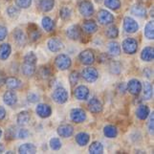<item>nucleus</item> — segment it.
<instances>
[{
	"mask_svg": "<svg viewBox=\"0 0 154 154\" xmlns=\"http://www.w3.org/2000/svg\"><path fill=\"white\" fill-rule=\"evenodd\" d=\"M144 75L147 78V79H151L153 76V71L149 67H146L144 69Z\"/></svg>",
	"mask_w": 154,
	"mask_h": 154,
	"instance_id": "5fc2aeb1",
	"label": "nucleus"
},
{
	"mask_svg": "<svg viewBox=\"0 0 154 154\" xmlns=\"http://www.w3.org/2000/svg\"><path fill=\"white\" fill-rule=\"evenodd\" d=\"M103 134L108 139H113L118 136V129L115 125H107L103 127Z\"/></svg>",
	"mask_w": 154,
	"mask_h": 154,
	"instance_id": "c85d7f7f",
	"label": "nucleus"
},
{
	"mask_svg": "<svg viewBox=\"0 0 154 154\" xmlns=\"http://www.w3.org/2000/svg\"><path fill=\"white\" fill-rule=\"evenodd\" d=\"M57 134L62 138H70L74 134V127L69 124H62L57 127Z\"/></svg>",
	"mask_w": 154,
	"mask_h": 154,
	"instance_id": "dca6fc26",
	"label": "nucleus"
},
{
	"mask_svg": "<svg viewBox=\"0 0 154 154\" xmlns=\"http://www.w3.org/2000/svg\"><path fill=\"white\" fill-rule=\"evenodd\" d=\"M97 18L100 24L102 25H110L114 22V15L110 12L106 10H100L99 11Z\"/></svg>",
	"mask_w": 154,
	"mask_h": 154,
	"instance_id": "423d86ee",
	"label": "nucleus"
},
{
	"mask_svg": "<svg viewBox=\"0 0 154 154\" xmlns=\"http://www.w3.org/2000/svg\"><path fill=\"white\" fill-rule=\"evenodd\" d=\"M109 71L113 75H120L122 72V64L119 61H112L109 64Z\"/></svg>",
	"mask_w": 154,
	"mask_h": 154,
	"instance_id": "4c0bfd02",
	"label": "nucleus"
},
{
	"mask_svg": "<svg viewBox=\"0 0 154 154\" xmlns=\"http://www.w3.org/2000/svg\"><path fill=\"white\" fill-rule=\"evenodd\" d=\"M82 78L87 82H95L99 78V72L96 68L88 66L86 68H84L82 72Z\"/></svg>",
	"mask_w": 154,
	"mask_h": 154,
	"instance_id": "7ed1b4c3",
	"label": "nucleus"
},
{
	"mask_svg": "<svg viewBox=\"0 0 154 154\" xmlns=\"http://www.w3.org/2000/svg\"><path fill=\"white\" fill-rule=\"evenodd\" d=\"M145 36L149 40H152L154 38V26H153V21H148L146 23L145 30H144Z\"/></svg>",
	"mask_w": 154,
	"mask_h": 154,
	"instance_id": "c9c22d12",
	"label": "nucleus"
},
{
	"mask_svg": "<svg viewBox=\"0 0 154 154\" xmlns=\"http://www.w3.org/2000/svg\"><path fill=\"white\" fill-rule=\"evenodd\" d=\"M52 98L54 100V102L58 103V104H63L65 103L68 99H69V94L66 91V89H64L61 86H58L56 88L52 94Z\"/></svg>",
	"mask_w": 154,
	"mask_h": 154,
	"instance_id": "f03ea898",
	"label": "nucleus"
},
{
	"mask_svg": "<svg viewBox=\"0 0 154 154\" xmlns=\"http://www.w3.org/2000/svg\"><path fill=\"white\" fill-rule=\"evenodd\" d=\"M39 9L44 13H48L55 7V0H39L38 1Z\"/></svg>",
	"mask_w": 154,
	"mask_h": 154,
	"instance_id": "a878e982",
	"label": "nucleus"
},
{
	"mask_svg": "<svg viewBox=\"0 0 154 154\" xmlns=\"http://www.w3.org/2000/svg\"><path fill=\"white\" fill-rule=\"evenodd\" d=\"M55 64L57 68L60 71H65L67 69H69L72 65V60L71 57L68 55L65 54H60L57 55V57L55 60Z\"/></svg>",
	"mask_w": 154,
	"mask_h": 154,
	"instance_id": "f257e3e1",
	"label": "nucleus"
},
{
	"mask_svg": "<svg viewBox=\"0 0 154 154\" xmlns=\"http://www.w3.org/2000/svg\"><path fill=\"white\" fill-rule=\"evenodd\" d=\"M143 92H144V98L145 100H150L153 96V87L150 82H146L144 85H142Z\"/></svg>",
	"mask_w": 154,
	"mask_h": 154,
	"instance_id": "72a5a7b5",
	"label": "nucleus"
},
{
	"mask_svg": "<svg viewBox=\"0 0 154 154\" xmlns=\"http://www.w3.org/2000/svg\"><path fill=\"white\" fill-rule=\"evenodd\" d=\"M76 143L79 146H85L90 141V136L86 132H79L75 137Z\"/></svg>",
	"mask_w": 154,
	"mask_h": 154,
	"instance_id": "393cba45",
	"label": "nucleus"
},
{
	"mask_svg": "<svg viewBox=\"0 0 154 154\" xmlns=\"http://www.w3.org/2000/svg\"><path fill=\"white\" fill-rule=\"evenodd\" d=\"M79 74L77 71H73L70 76H69V82H70V84L72 86L76 85V84L79 82Z\"/></svg>",
	"mask_w": 154,
	"mask_h": 154,
	"instance_id": "49530a36",
	"label": "nucleus"
},
{
	"mask_svg": "<svg viewBox=\"0 0 154 154\" xmlns=\"http://www.w3.org/2000/svg\"><path fill=\"white\" fill-rule=\"evenodd\" d=\"M36 152V147L32 143H26L18 147V153L20 154H35Z\"/></svg>",
	"mask_w": 154,
	"mask_h": 154,
	"instance_id": "b1692460",
	"label": "nucleus"
},
{
	"mask_svg": "<svg viewBox=\"0 0 154 154\" xmlns=\"http://www.w3.org/2000/svg\"><path fill=\"white\" fill-rule=\"evenodd\" d=\"M30 120H31V115L28 111H21L17 114V125L20 126H24V125H27L30 123Z\"/></svg>",
	"mask_w": 154,
	"mask_h": 154,
	"instance_id": "5701e85b",
	"label": "nucleus"
},
{
	"mask_svg": "<svg viewBox=\"0 0 154 154\" xmlns=\"http://www.w3.org/2000/svg\"><path fill=\"white\" fill-rule=\"evenodd\" d=\"M38 74L39 78L42 79H49V78L51 77V75H52L50 68L46 67V66H41V67L38 69Z\"/></svg>",
	"mask_w": 154,
	"mask_h": 154,
	"instance_id": "a19ab883",
	"label": "nucleus"
},
{
	"mask_svg": "<svg viewBox=\"0 0 154 154\" xmlns=\"http://www.w3.org/2000/svg\"><path fill=\"white\" fill-rule=\"evenodd\" d=\"M126 91L133 96H138L142 91V82L137 79H132L126 84Z\"/></svg>",
	"mask_w": 154,
	"mask_h": 154,
	"instance_id": "6e6552de",
	"label": "nucleus"
},
{
	"mask_svg": "<svg viewBox=\"0 0 154 154\" xmlns=\"http://www.w3.org/2000/svg\"><path fill=\"white\" fill-rule=\"evenodd\" d=\"M141 58L142 60L149 62L154 60V49L151 46H146L142 50L141 53Z\"/></svg>",
	"mask_w": 154,
	"mask_h": 154,
	"instance_id": "4be33fe9",
	"label": "nucleus"
},
{
	"mask_svg": "<svg viewBox=\"0 0 154 154\" xmlns=\"http://www.w3.org/2000/svg\"><path fill=\"white\" fill-rule=\"evenodd\" d=\"M36 61H38V57H36L34 52H28L27 54L24 56V62L32 63V64H36Z\"/></svg>",
	"mask_w": 154,
	"mask_h": 154,
	"instance_id": "37998d69",
	"label": "nucleus"
},
{
	"mask_svg": "<svg viewBox=\"0 0 154 154\" xmlns=\"http://www.w3.org/2000/svg\"><path fill=\"white\" fill-rule=\"evenodd\" d=\"M5 117H6V110L3 106H0V121L4 120Z\"/></svg>",
	"mask_w": 154,
	"mask_h": 154,
	"instance_id": "4d7b16f0",
	"label": "nucleus"
},
{
	"mask_svg": "<svg viewBox=\"0 0 154 154\" xmlns=\"http://www.w3.org/2000/svg\"><path fill=\"white\" fill-rule=\"evenodd\" d=\"M2 133H3V132H2V129L0 128V138H1V136H2Z\"/></svg>",
	"mask_w": 154,
	"mask_h": 154,
	"instance_id": "bf43d9fd",
	"label": "nucleus"
},
{
	"mask_svg": "<svg viewBox=\"0 0 154 154\" xmlns=\"http://www.w3.org/2000/svg\"><path fill=\"white\" fill-rule=\"evenodd\" d=\"M4 152V146L3 144H0V153H3Z\"/></svg>",
	"mask_w": 154,
	"mask_h": 154,
	"instance_id": "13d9d810",
	"label": "nucleus"
},
{
	"mask_svg": "<svg viewBox=\"0 0 154 154\" xmlns=\"http://www.w3.org/2000/svg\"><path fill=\"white\" fill-rule=\"evenodd\" d=\"M12 53V47L9 43L0 45V60H7Z\"/></svg>",
	"mask_w": 154,
	"mask_h": 154,
	"instance_id": "bb28decb",
	"label": "nucleus"
},
{
	"mask_svg": "<svg viewBox=\"0 0 154 154\" xmlns=\"http://www.w3.org/2000/svg\"><path fill=\"white\" fill-rule=\"evenodd\" d=\"M105 35H106V36H107L108 38H111V39H114L116 38H118V35H119L118 27L115 26V25H110L109 27L106 29Z\"/></svg>",
	"mask_w": 154,
	"mask_h": 154,
	"instance_id": "e433bc0d",
	"label": "nucleus"
},
{
	"mask_svg": "<svg viewBox=\"0 0 154 154\" xmlns=\"http://www.w3.org/2000/svg\"><path fill=\"white\" fill-rule=\"evenodd\" d=\"M47 47L48 49L53 52V53H57V52H60L63 48H64V45H63L62 41L58 38H50L47 42Z\"/></svg>",
	"mask_w": 154,
	"mask_h": 154,
	"instance_id": "f3484780",
	"label": "nucleus"
},
{
	"mask_svg": "<svg viewBox=\"0 0 154 154\" xmlns=\"http://www.w3.org/2000/svg\"><path fill=\"white\" fill-rule=\"evenodd\" d=\"M60 15L61 19H63V20L70 19L72 17V10L67 6L62 7L60 11Z\"/></svg>",
	"mask_w": 154,
	"mask_h": 154,
	"instance_id": "79ce46f5",
	"label": "nucleus"
},
{
	"mask_svg": "<svg viewBox=\"0 0 154 154\" xmlns=\"http://www.w3.org/2000/svg\"><path fill=\"white\" fill-rule=\"evenodd\" d=\"M149 113H150L149 107L146 104H140L136 109V116L141 121L146 120L147 117L149 116Z\"/></svg>",
	"mask_w": 154,
	"mask_h": 154,
	"instance_id": "6ab92c4d",
	"label": "nucleus"
},
{
	"mask_svg": "<svg viewBox=\"0 0 154 154\" xmlns=\"http://www.w3.org/2000/svg\"><path fill=\"white\" fill-rule=\"evenodd\" d=\"M89 89L85 85H79L74 90V96L79 100H85L89 97Z\"/></svg>",
	"mask_w": 154,
	"mask_h": 154,
	"instance_id": "4468645a",
	"label": "nucleus"
},
{
	"mask_svg": "<svg viewBox=\"0 0 154 154\" xmlns=\"http://www.w3.org/2000/svg\"><path fill=\"white\" fill-rule=\"evenodd\" d=\"M21 71H22V74L26 77L34 76L35 73V64H32V63H28V62H23L22 66H21Z\"/></svg>",
	"mask_w": 154,
	"mask_h": 154,
	"instance_id": "cd10ccee",
	"label": "nucleus"
},
{
	"mask_svg": "<svg viewBox=\"0 0 154 154\" xmlns=\"http://www.w3.org/2000/svg\"><path fill=\"white\" fill-rule=\"evenodd\" d=\"M82 30L89 35L95 34L98 31V24L94 20H86L82 24Z\"/></svg>",
	"mask_w": 154,
	"mask_h": 154,
	"instance_id": "412c9836",
	"label": "nucleus"
},
{
	"mask_svg": "<svg viewBox=\"0 0 154 154\" xmlns=\"http://www.w3.org/2000/svg\"><path fill=\"white\" fill-rule=\"evenodd\" d=\"M49 145L53 150H60L61 148V142L58 138H52Z\"/></svg>",
	"mask_w": 154,
	"mask_h": 154,
	"instance_id": "c03bdc74",
	"label": "nucleus"
},
{
	"mask_svg": "<svg viewBox=\"0 0 154 154\" xmlns=\"http://www.w3.org/2000/svg\"><path fill=\"white\" fill-rule=\"evenodd\" d=\"M29 130L26 128H20L17 130V137L19 138V139H26V138L29 137Z\"/></svg>",
	"mask_w": 154,
	"mask_h": 154,
	"instance_id": "09e8293b",
	"label": "nucleus"
},
{
	"mask_svg": "<svg viewBox=\"0 0 154 154\" xmlns=\"http://www.w3.org/2000/svg\"><path fill=\"white\" fill-rule=\"evenodd\" d=\"M88 109L91 113L98 114L103 111V103L96 97H93L88 102Z\"/></svg>",
	"mask_w": 154,
	"mask_h": 154,
	"instance_id": "ddd939ff",
	"label": "nucleus"
},
{
	"mask_svg": "<svg viewBox=\"0 0 154 154\" xmlns=\"http://www.w3.org/2000/svg\"><path fill=\"white\" fill-rule=\"evenodd\" d=\"M117 90L121 93V94H125L126 91V84L125 82H121L119 83L118 87H117Z\"/></svg>",
	"mask_w": 154,
	"mask_h": 154,
	"instance_id": "864d4df0",
	"label": "nucleus"
},
{
	"mask_svg": "<svg viewBox=\"0 0 154 154\" xmlns=\"http://www.w3.org/2000/svg\"><path fill=\"white\" fill-rule=\"evenodd\" d=\"M94 11V5L88 0H83L79 5V12L84 17H92Z\"/></svg>",
	"mask_w": 154,
	"mask_h": 154,
	"instance_id": "39448f33",
	"label": "nucleus"
},
{
	"mask_svg": "<svg viewBox=\"0 0 154 154\" xmlns=\"http://www.w3.org/2000/svg\"><path fill=\"white\" fill-rule=\"evenodd\" d=\"M96 1H97V2H100V1H102V0H96Z\"/></svg>",
	"mask_w": 154,
	"mask_h": 154,
	"instance_id": "052dcab7",
	"label": "nucleus"
},
{
	"mask_svg": "<svg viewBox=\"0 0 154 154\" xmlns=\"http://www.w3.org/2000/svg\"><path fill=\"white\" fill-rule=\"evenodd\" d=\"M7 35H8V30L5 26L0 25V42L3 41L5 38H7Z\"/></svg>",
	"mask_w": 154,
	"mask_h": 154,
	"instance_id": "3c124183",
	"label": "nucleus"
},
{
	"mask_svg": "<svg viewBox=\"0 0 154 154\" xmlns=\"http://www.w3.org/2000/svg\"><path fill=\"white\" fill-rule=\"evenodd\" d=\"M130 12L132 14H134L135 17H141V18L146 17V10L144 6H142V5H134V6L131 8Z\"/></svg>",
	"mask_w": 154,
	"mask_h": 154,
	"instance_id": "2f4dec72",
	"label": "nucleus"
},
{
	"mask_svg": "<svg viewBox=\"0 0 154 154\" xmlns=\"http://www.w3.org/2000/svg\"><path fill=\"white\" fill-rule=\"evenodd\" d=\"M123 50L127 55H134L138 50V42L135 38H128L123 41Z\"/></svg>",
	"mask_w": 154,
	"mask_h": 154,
	"instance_id": "20e7f679",
	"label": "nucleus"
},
{
	"mask_svg": "<svg viewBox=\"0 0 154 154\" xmlns=\"http://www.w3.org/2000/svg\"><path fill=\"white\" fill-rule=\"evenodd\" d=\"M6 12H7V14H8L9 17L15 19V18H17L19 17L20 10H19V8L17 6V7H15V6H9Z\"/></svg>",
	"mask_w": 154,
	"mask_h": 154,
	"instance_id": "ea45409f",
	"label": "nucleus"
},
{
	"mask_svg": "<svg viewBox=\"0 0 154 154\" xmlns=\"http://www.w3.org/2000/svg\"><path fill=\"white\" fill-rule=\"evenodd\" d=\"M35 112L38 114V117L42 119H46V118H49L52 114V108L51 106L46 104V103H38L36 105V108H35Z\"/></svg>",
	"mask_w": 154,
	"mask_h": 154,
	"instance_id": "9b49d317",
	"label": "nucleus"
},
{
	"mask_svg": "<svg viewBox=\"0 0 154 154\" xmlns=\"http://www.w3.org/2000/svg\"><path fill=\"white\" fill-rule=\"evenodd\" d=\"M66 35L71 40H78L82 36V29L79 25H71L66 29Z\"/></svg>",
	"mask_w": 154,
	"mask_h": 154,
	"instance_id": "f8f14e48",
	"label": "nucleus"
},
{
	"mask_svg": "<svg viewBox=\"0 0 154 154\" xmlns=\"http://www.w3.org/2000/svg\"><path fill=\"white\" fill-rule=\"evenodd\" d=\"M41 38V33L38 30V28L35 25H34V29H32L29 26V38L31 41H38Z\"/></svg>",
	"mask_w": 154,
	"mask_h": 154,
	"instance_id": "f704fd0d",
	"label": "nucleus"
},
{
	"mask_svg": "<svg viewBox=\"0 0 154 154\" xmlns=\"http://www.w3.org/2000/svg\"><path fill=\"white\" fill-rule=\"evenodd\" d=\"M15 5L19 9H28L32 5V0H15Z\"/></svg>",
	"mask_w": 154,
	"mask_h": 154,
	"instance_id": "a18cd8bd",
	"label": "nucleus"
},
{
	"mask_svg": "<svg viewBox=\"0 0 154 154\" xmlns=\"http://www.w3.org/2000/svg\"><path fill=\"white\" fill-rule=\"evenodd\" d=\"M89 153L90 154H103V146L100 142L95 141L91 143L89 146Z\"/></svg>",
	"mask_w": 154,
	"mask_h": 154,
	"instance_id": "7c9ffc66",
	"label": "nucleus"
},
{
	"mask_svg": "<svg viewBox=\"0 0 154 154\" xmlns=\"http://www.w3.org/2000/svg\"><path fill=\"white\" fill-rule=\"evenodd\" d=\"M104 6L110 10H119L121 8L120 0H104Z\"/></svg>",
	"mask_w": 154,
	"mask_h": 154,
	"instance_id": "58836bf2",
	"label": "nucleus"
},
{
	"mask_svg": "<svg viewBox=\"0 0 154 154\" xmlns=\"http://www.w3.org/2000/svg\"><path fill=\"white\" fill-rule=\"evenodd\" d=\"M41 24H42V27L43 29L50 33V32H53L55 30V22L51 17H44L41 20Z\"/></svg>",
	"mask_w": 154,
	"mask_h": 154,
	"instance_id": "473e14b6",
	"label": "nucleus"
},
{
	"mask_svg": "<svg viewBox=\"0 0 154 154\" xmlns=\"http://www.w3.org/2000/svg\"><path fill=\"white\" fill-rule=\"evenodd\" d=\"M149 121H148V124H147V128H148V131H149L150 134H153V112L150 114L149 113Z\"/></svg>",
	"mask_w": 154,
	"mask_h": 154,
	"instance_id": "603ef678",
	"label": "nucleus"
},
{
	"mask_svg": "<svg viewBox=\"0 0 154 154\" xmlns=\"http://www.w3.org/2000/svg\"><path fill=\"white\" fill-rule=\"evenodd\" d=\"M87 118L86 116V113L85 111L82 108H74L71 110L70 112V119L72 122L76 124H81V123H83V122H85Z\"/></svg>",
	"mask_w": 154,
	"mask_h": 154,
	"instance_id": "1a4fd4ad",
	"label": "nucleus"
},
{
	"mask_svg": "<svg viewBox=\"0 0 154 154\" xmlns=\"http://www.w3.org/2000/svg\"><path fill=\"white\" fill-rule=\"evenodd\" d=\"M27 100L31 103H36L39 100V95L35 92H29L27 94Z\"/></svg>",
	"mask_w": 154,
	"mask_h": 154,
	"instance_id": "de8ad7c7",
	"label": "nucleus"
},
{
	"mask_svg": "<svg viewBox=\"0 0 154 154\" xmlns=\"http://www.w3.org/2000/svg\"><path fill=\"white\" fill-rule=\"evenodd\" d=\"M108 54L112 57H118L121 55V46L118 42L111 41L108 44Z\"/></svg>",
	"mask_w": 154,
	"mask_h": 154,
	"instance_id": "c756f323",
	"label": "nucleus"
},
{
	"mask_svg": "<svg viewBox=\"0 0 154 154\" xmlns=\"http://www.w3.org/2000/svg\"><path fill=\"white\" fill-rule=\"evenodd\" d=\"M3 102L8 106H14L17 103V95L13 90L6 91L3 95Z\"/></svg>",
	"mask_w": 154,
	"mask_h": 154,
	"instance_id": "a211bd4d",
	"label": "nucleus"
},
{
	"mask_svg": "<svg viewBox=\"0 0 154 154\" xmlns=\"http://www.w3.org/2000/svg\"><path fill=\"white\" fill-rule=\"evenodd\" d=\"M15 136H17V130L14 127H11L9 128L6 132V139L8 140H12V139H14Z\"/></svg>",
	"mask_w": 154,
	"mask_h": 154,
	"instance_id": "8fccbe9b",
	"label": "nucleus"
},
{
	"mask_svg": "<svg viewBox=\"0 0 154 154\" xmlns=\"http://www.w3.org/2000/svg\"><path fill=\"white\" fill-rule=\"evenodd\" d=\"M13 36H14V40L18 46H25L26 43H27V36H26L24 32L19 29L17 28L13 33Z\"/></svg>",
	"mask_w": 154,
	"mask_h": 154,
	"instance_id": "2eb2a0df",
	"label": "nucleus"
},
{
	"mask_svg": "<svg viewBox=\"0 0 154 154\" xmlns=\"http://www.w3.org/2000/svg\"><path fill=\"white\" fill-rule=\"evenodd\" d=\"M79 61L84 65H92L95 62V55L93 51H91L90 49L82 51L79 55Z\"/></svg>",
	"mask_w": 154,
	"mask_h": 154,
	"instance_id": "0eeeda50",
	"label": "nucleus"
},
{
	"mask_svg": "<svg viewBox=\"0 0 154 154\" xmlns=\"http://www.w3.org/2000/svg\"><path fill=\"white\" fill-rule=\"evenodd\" d=\"M5 85L10 90H17L21 87L22 85V82H21L20 79H18L15 77H9L5 79Z\"/></svg>",
	"mask_w": 154,
	"mask_h": 154,
	"instance_id": "aec40b11",
	"label": "nucleus"
},
{
	"mask_svg": "<svg viewBox=\"0 0 154 154\" xmlns=\"http://www.w3.org/2000/svg\"><path fill=\"white\" fill-rule=\"evenodd\" d=\"M124 30L128 34H134L139 30V24L134 18L125 17L124 18Z\"/></svg>",
	"mask_w": 154,
	"mask_h": 154,
	"instance_id": "9d476101",
	"label": "nucleus"
},
{
	"mask_svg": "<svg viewBox=\"0 0 154 154\" xmlns=\"http://www.w3.org/2000/svg\"><path fill=\"white\" fill-rule=\"evenodd\" d=\"M108 60H109V55H107V54H102V55H100V57H98V60L100 62H105Z\"/></svg>",
	"mask_w": 154,
	"mask_h": 154,
	"instance_id": "6e6d98bb",
	"label": "nucleus"
}]
</instances>
